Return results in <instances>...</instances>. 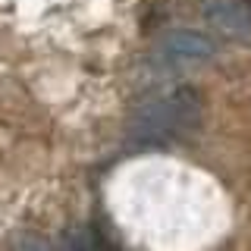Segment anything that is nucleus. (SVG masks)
I'll list each match as a JSON object with an SVG mask.
<instances>
[{
    "label": "nucleus",
    "mask_w": 251,
    "mask_h": 251,
    "mask_svg": "<svg viewBox=\"0 0 251 251\" xmlns=\"http://www.w3.org/2000/svg\"><path fill=\"white\" fill-rule=\"evenodd\" d=\"M201 126V98L192 88L170 91L145 104L132 123V141L145 148H167L188 138Z\"/></svg>",
    "instance_id": "f257e3e1"
},
{
    "label": "nucleus",
    "mask_w": 251,
    "mask_h": 251,
    "mask_svg": "<svg viewBox=\"0 0 251 251\" xmlns=\"http://www.w3.org/2000/svg\"><path fill=\"white\" fill-rule=\"evenodd\" d=\"M204 16H207V22L223 38L242 41V44L251 41V6L248 3H239V0H210Z\"/></svg>",
    "instance_id": "f03ea898"
},
{
    "label": "nucleus",
    "mask_w": 251,
    "mask_h": 251,
    "mask_svg": "<svg viewBox=\"0 0 251 251\" xmlns=\"http://www.w3.org/2000/svg\"><path fill=\"white\" fill-rule=\"evenodd\" d=\"M210 53H214V41H210L207 35H201V31H173V35L163 41V50L160 57L167 66H195V63H204L210 60Z\"/></svg>",
    "instance_id": "7ed1b4c3"
},
{
    "label": "nucleus",
    "mask_w": 251,
    "mask_h": 251,
    "mask_svg": "<svg viewBox=\"0 0 251 251\" xmlns=\"http://www.w3.org/2000/svg\"><path fill=\"white\" fill-rule=\"evenodd\" d=\"M248 6H251V0H248Z\"/></svg>",
    "instance_id": "20e7f679"
}]
</instances>
